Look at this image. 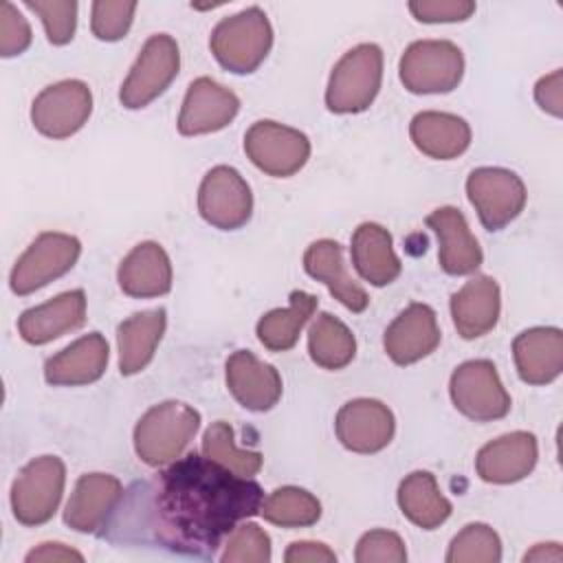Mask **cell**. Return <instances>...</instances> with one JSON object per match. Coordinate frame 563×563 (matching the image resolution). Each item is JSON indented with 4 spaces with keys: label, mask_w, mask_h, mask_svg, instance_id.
I'll list each match as a JSON object with an SVG mask.
<instances>
[{
    "label": "cell",
    "mask_w": 563,
    "mask_h": 563,
    "mask_svg": "<svg viewBox=\"0 0 563 563\" xmlns=\"http://www.w3.org/2000/svg\"><path fill=\"white\" fill-rule=\"evenodd\" d=\"M286 563H334L336 554L319 541H295L284 554Z\"/></svg>",
    "instance_id": "cell-43"
},
{
    "label": "cell",
    "mask_w": 563,
    "mask_h": 563,
    "mask_svg": "<svg viewBox=\"0 0 563 563\" xmlns=\"http://www.w3.org/2000/svg\"><path fill=\"white\" fill-rule=\"evenodd\" d=\"M167 314L163 308L143 310L117 328V345H119V372L123 376H132L143 372L152 358L154 352L165 334Z\"/></svg>",
    "instance_id": "cell-29"
},
{
    "label": "cell",
    "mask_w": 563,
    "mask_h": 563,
    "mask_svg": "<svg viewBox=\"0 0 563 563\" xmlns=\"http://www.w3.org/2000/svg\"><path fill=\"white\" fill-rule=\"evenodd\" d=\"M202 455L218 462L220 466L229 468L240 477H253L262 468V453L260 451H244L235 446L233 427L224 420H216L202 435Z\"/></svg>",
    "instance_id": "cell-34"
},
{
    "label": "cell",
    "mask_w": 563,
    "mask_h": 563,
    "mask_svg": "<svg viewBox=\"0 0 563 563\" xmlns=\"http://www.w3.org/2000/svg\"><path fill=\"white\" fill-rule=\"evenodd\" d=\"M539 460V444L530 431L504 433L486 442L475 457L479 479L488 484H515L532 473Z\"/></svg>",
    "instance_id": "cell-17"
},
{
    "label": "cell",
    "mask_w": 563,
    "mask_h": 563,
    "mask_svg": "<svg viewBox=\"0 0 563 563\" xmlns=\"http://www.w3.org/2000/svg\"><path fill=\"white\" fill-rule=\"evenodd\" d=\"M244 152L268 176L288 178L310 158V141L303 132L277 121H255L244 134Z\"/></svg>",
    "instance_id": "cell-11"
},
{
    "label": "cell",
    "mask_w": 563,
    "mask_h": 563,
    "mask_svg": "<svg viewBox=\"0 0 563 563\" xmlns=\"http://www.w3.org/2000/svg\"><path fill=\"white\" fill-rule=\"evenodd\" d=\"M119 288L134 299H152L172 290V262L158 242L136 244L119 264Z\"/></svg>",
    "instance_id": "cell-25"
},
{
    "label": "cell",
    "mask_w": 563,
    "mask_h": 563,
    "mask_svg": "<svg viewBox=\"0 0 563 563\" xmlns=\"http://www.w3.org/2000/svg\"><path fill=\"white\" fill-rule=\"evenodd\" d=\"M81 255V242L70 233L44 231L13 264L9 284L15 295H31L66 275Z\"/></svg>",
    "instance_id": "cell-8"
},
{
    "label": "cell",
    "mask_w": 563,
    "mask_h": 563,
    "mask_svg": "<svg viewBox=\"0 0 563 563\" xmlns=\"http://www.w3.org/2000/svg\"><path fill=\"white\" fill-rule=\"evenodd\" d=\"M466 196L488 231H501L526 207L523 180L504 167H477L466 178Z\"/></svg>",
    "instance_id": "cell-10"
},
{
    "label": "cell",
    "mask_w": 563,
    "mask_h": 563,
    "mask_svg": "<svg viewBox=\"0 0 563 563\" xmlns=\"http://www.w3.org/2000/svg\"><path fill=\"white\" fill-rule=\"evenodd\" d=\"M227 387L249 411H268L282 398V376L249 350H238L224 365Z\"/></svg>",
    "instance_id": "cell-20"
},
{
    "label": "cell",
    "mask_w": 563,
    "mask_h": 563,
    "mask_svg": "<svg viewBox=\"0 0 563 563\" xmlns=\"http://www.w3.org/2000/svg\"><path fill=\"white\" fill-rule=\"evenodd\" d=\"M449 563H499L501 539L486 523L464 526L451 541L446 552Z\"/></svg>",
    "instance_id": "cell-35"
},
{
    "label": "cell",
    "mask_w": 563,
    "mask_h": 563,
    "mask_svg": "<svg viewBox=\"0 0 563 563\" xmlns=\"http://www.w3.org/2000/svg\"><path fill=\"white\" fill-rule=\"evenodd\" d=\"M26 561H84V556L64 543H40L26 554Z\"/></svg>",
    "instance_id": "cell-44"
},
{
    "label": "cell",
    "mask_w": 563,
    "mask_h": 563,
    "mask_svg": "<svg viewBox=\"0 0 563 563\" xmlns=\"http://www.w3.org/2000/svg\"><path fill=\"white\" fill-rule=\"evenodd\" d=\"M273 46V26L260 7L222 18L209 37L216 62L233 73L249 75L260 68Z\"/></svg>",
    "instance_id": "cell-3"
},
{
    "label": "cell",
    "mask_w": 563,
    "mask_h": 563,
    "mask_svg": "<svg viewBox=\"0 0 563 563\" xmlns=\"http://www.w3.org/2000/svg\"><path fill=\"white\" fill-rule=\"evenodd\" d=\"M180 68V51L172 35L158 33L152 35L134 66L130 68L125 81L119 90V101L128 110H141L161 97L169 84L176 79Z\"/></svg>",
    "instance_id": "cell-7"
},
{
    "label": "cell",
    "mask_w": 563,
    "mask_h": 563,
    "mask_svg": "<svg viewBox=\"0 0 563 563\" xmlns=\"http://www.w3.org/2000/svg\"><path fill=\"white\" fill-rule=\"evenodd\" d=\"M262 501L264 490L255 479L240 477L207 455L187 453L123 493L99 534L209 559L238 523L260 515Z\"/></svg>",
    "instance_id": "cell-1"
},
{
    "label": "cell",
    "mask_w": 563,
    "mask_h": 563,
    "mask_svg": "<svg viewBox=\"0 0 563 563\" xmlns=\"http://www.w3.org/2000/svg\"><path fill=\"white\" fill-rule=\"evenodd\" d=\"M534 99L541 110H545L552 117L563 114V73L554 70L545 77H541L534 86Z\"/></svg>",
    "instance_id": "cell-42"
},
{
    "label": "cell",
    "mask_w": 563,
    "mask_h": 563,
    "mask_svg": "<svg viewBox=\"0 0 563 563\" xmlns=\"http://www.w3.org/2000/svg\"><path fill=\"white\" fill-rule=\"evenodd\" d=\"M92 112V92L79 79L46 86L31 106L33 128L48 139H68L79 132Z\"/></svg>",
    "instance_id": "cell-13"
},
{
    "label": "cell",
    "mask_w": 563,
    "mask_h": 563,
    "mask_svg": "<svg viewBox=\"0 0 563 563\" xmlns=\"http://www.w3.org/2000/svg\"><path fill=\"white\" fill-rule=\"evenodd\" d=\"M334 431L347 451L367 455L383 451L391 442L396 420L391 409L380 400L356 398L339 409Z\"/></svg>",
    "instance_id": "cell-14"
},
{
    "label": "cell",
    "mask_w": 563,
    "mask_h": 563,
    "mask_svg": "<svg viewBox=\"0 0 563 563\" xmlns=\"http://www.w3.org/2000/svg\"><path fill=\"white\" fill-rule=\"evenodd\" d=\"M383 81V51L376 44H358L350 48L332 68L325 106L334 114H356L367 110Z\"/></svg>",
    "instance_id": "cell-4"
},
{
    "label": "cell",
    "mask_w": 563,
    "mask_h": 563,
    "mask_svg": "<svg viewBox=\"0 0 563 563\" xmlns=\"http://www.w3.org/2000/svg\"><path fill=\"white\" fill-rule=\"evenodd\" d=\"M260 515L279 528H308L321 519V501L306 488L282 486L264 497Z\"/></svg>",
    "instance_id": "cell-33"
},
{
    "label": "cell",
    "mask_w": 563,
    "mask_h": 563,
    "mask_svg": "<svg viewBox=\"0 0 563 563\" xmlns=\"http://www.w3.org/2000/svg\"><path fill=\"white\" fill-rule=\"evenodd\" d=\"M303 271L328 286L330 295L347 310L363 312L369 303L365 288H361L347 273L343 249L336 240H317L303 253Z\"/></svg>",
    "instance_id": "cell-26"
},
{
    "label": "cell",
    "mask_w": 563,
    "mask_h": 563,
    "mask_svg": "<svg viewBox=\"0 0 563 563\" xmlns=\"http://www.w3.org/2000/svg\"><path fill=\"white\" fill-rule=\"evenodd\" d=\"M123 484L108 473H86L77 479L64 510V523L75 532H101L123 497Z\"/></svg>",
    "instance_id": "cell-16"
},
{
    "label": "cell",
    "mask_w": 563,
    "mask_h": 563,
    "mask_svg": "<svg viewBox=\"0 0 563 563\" xmlns=\"http://www.w3.org/2000/svg\"><path fill=\"white\" fill-rule=\"evenodd\" d=\"M86 323V292L66 290L40 306L24 310L18 319L20 336L31 345H44Z\"/></svg>",
    "instance_id": "cell-21"
},
{
    "label": "cell",
    "mask_w": 563,
    "mask_h": 563,
    "mask_svg": "<svg viewBox=\"0 0 563 563\" xmlns=\"http://www.w3.org/2000/svg\"><path fill=\"white\" fill-rule=\"evenodd\" d=\"M409 11L418 22L442 24V22H464L475 13V2L471 0H413Z\"/></svg>",
    "instance_id": "cell-41"
},
{
    "label": "cell",
    "mask_w": 563,
    "mask_h": 563,
    "mask_svg": "<svg viewBox=\"0 0 563 563\" xmlns=\"http://www.w3.org/2000/svg\"><path fill=\"white\" fill-rule=\"evenodd\" d=\"M66 466L57 455L31 460L11 486V510L22 526H42L53 519L64 495Z\"/></svg>",
    "instance_id": "cell-6"
},
{
    "label": "cell",
    "mask_w": 563,
    "mask_h": 563,
    "mask_svg": "<svg viewBox=\"0 0 563 563\" xmlns=\"http://www.w3.org/2000/svg\"><path fill=\"white\" fill-rule=\"evenodd\" d=\"M24 7L40 15L51 44L64 46L73 40L77 26L75 0H24Z\"/></svg>",
    "instance_id": "cell-37"
},
{
    "label": "cell",
    "mask_w": 563,
    "mask_h": 563,
    "mask_svg": "<svg viewBox=\"0 0 563 563\" xmlns=\"http://www.w3.org/2000/svg\"><path fill=\"white\" fill-rule=\"evenodd\" d=\"M398 75L413 95L451 92L464 77V55L449 40H420L405 48Z\"/></svg>",
    "instance_id": "cell-5"
},
{
    "label": "cell",
    "mask_w": 563,
    "mask_h": 563,
    "mask_svg": "<svg viewBox=\"0 0 563 563\" xmlns=\"http://www.w3.org/2000/svg\"><path fill=\"white\" fill-rule=\"evenodd\" d=\"M240 99L233 90L211 77H198L189 84L178 114L183 136H200L224 130L238 114Z\"/></svg>",
    "instance_id": "cell-15"
},
{
    "label": "cell",
    "mask_w": 563,
    "mask_h": 563,
    "mask_svg": "<svg viewBox=\"0 0 563 563\" xmlns=\"http://www.w3.org/2000/svg\"><path fill=\"white\" fill-rule=\"evenodd\" d=\"M202 220L220 231H235L251 220L253 194L242 174L229 165L211 167L198 189Z\"/></svg>",
    "instance_id": "cell-12"
},
{
    "label": "cell",
    "mask_w": 563,
    "mask_h": 563,
    "mask_svg": "<svg viewBox=\"0 0 563 563\" xmlns=\"http://www.w3.org/2000/svg\"><path fill=\"white\" fill-rule=\"evenodd\" d=\"M398 506L402 515L422 530H435L451 517V501L442 495L429 471L409 473L398 486Z\"/></svg>",
    "instance_id": "cell-30"
},
{
    "label": "cell",
    "mask_w": 563,
    "mask_h": 563,
    "mask_svg": "<svg viewBox=\"0 0 563 563\" xmlns=\"http://www.w3.org/2000/svg\"><path fill=\"white\" fill-rule=\"evenodd\" d=\"M222 563H268L271 561V537L253 521L238 523L227 537Z\"/></svg>",
    "instance_id": "cell-36"
},
{
    "label": "cell",
    "mask_w": 563,
    "mask_h": 563,
    "mask_svg": "<svg viewBox=\"0 0 563 563\" xmlns=\"http://www.w3.org/2000/svg\"><path fill=\"white\" fill-rule=\"evenodd\" d=\"M424 222L438 238V260L446 275H471L482 266V246L471 233L468 222L460 209L440 207L431 211Z\"/></svg>",
    "instance_id": "cell-19"
},
{
    "label": "cell",
    "mask_w": 563,
    "mask_h": 563,
    "mask_svg": "<svg viewBox=\"0 0 563 563\" xmlns=\"http://www.w3.org/2000/svg\"><path fill=\"white\" fill-rule=\"evenodd\" d=\"M501 312L499 284L488 275L468 279L457 292L451 295V317L462 339H479L488 334Z\"/></svg>",
    "instance_id": "cell-23"
},
{
    "label": "cell",
    "mask_w": 563,
    "mask_h": 563,
    "mask_svg": "<svg viewBox=\"0 0 563 563\" xmlns=\"http://www.w3.org/2000/svg\"><path fill=\"white\" fill-rule=\"evenodd\" d=\"M110 347L103 334L90 332L44 363V378L55 387H77L99 380L108 367Z\"/></svg>",
    "instance_id": "cell-22"
},
{
    "label": "cell",
    "mask_w": 563,
    "mask_h": 563,
    "mask_svg": "<svg viewBox=\"0 0 563 563\" xmlns=\"http://www.w3.org/2000/svg\"><path fill=\"white\" fill-rule=\"evenodd\" d=\"M383 345L396 365H411L440 345L435 310L427 303H409L385 330Z\"/></svg>",
    "instance_id": "cell-18"
},
{
    "label": "cell",
    "mask_w": 563,
    "mask_h": 563,
    "mask_svg": "<svg viewBox=\"0 0 563 563\" xmlns=\"http://www.w3.org/2000/svg\"><path fill=\"white\" fill-rule=\"evenodd\" d=\"M354 559L358 563H405L407 550L396 532L369 530L358 539Z\"/></svg>",
    "instance_id": "cell-39"
},
{
    "label": "cell",
    "mask_w": 563,
    "mask_h": 563,
    "mask_svg": "<svg viewBox=\"0 0 563 563\" xmlns=\"http://www.w3.org/2000/svg\"><path fill=\"white\" fill-rule=\"evenodd\" d=\"M563 550L559 543H539L530 552L523 554V561H561Z\"/></svg>",
    "instance_id": "cell-45"
},
{
    "label": "cell",
    "mask_w": 563,
    "mask_h": 563,
    "mask_svg": "<svg viewBox=\"0 0 563 563\" xmlns=\"http://www.w3.org/2000/svg\"><path fill=\"white\" fill-rule=\"evenodd\" d=\"M136 2L123 0H97L90 11V29L101 42H117L125 37L132 26Z\"/></svg>",
    "instance_id": "cell-38"
},
{
    "label": "cell",
    "mask_w": 563,
    "mask_h": 563,
    "mask_svg": "<svg viewBox=\"0 0 563 563\" xmlns=\"http://www.w3.org/2000/svg\"><path fill=\"white\" fill-rule=\"evenodd\" d=\"M308 354L323 369H343L356 354V339L339 317L321 312L308 330Z\"/></svg>",
    "instance_id": "cell-32"
},
{
    "label": "cell",
    "mask_w": 563,
    "mask_h": 563,
    "mask_svg": "<svg viewBox=\"0 0 563 563\" xmlns=\"http://www.w3.org/2000/svg\"><path fill=\"white\" fill-rule=\"evenodd\" d=\"M449 394L455 409L475 420L493 422L510 411V394L499 380L497 367L486 358H473L455 367L449 380Z\"/></svg>",
    "instance_id": "cell-9"
},
{
    "label": "cell",
    "mask_w": 563,
    "mask_h": 563,
    "mask_svg": "<svg viewBox=\"0 0 563 563\" xmlns=\"http://www.w3.org/2000/svg\"><path fill=\"white\" fill-rule=\"evenodd\" d=\"M512 358L523 383H552L563 369V332L550 325L523 330L512 341Z\"/></svg>",
    "instance_id": "cell-24"
},
{
    "label": "cell",
    "mask_w": 563,
    "mask_h": 563,
    "mask_svg": "<svg viewBox=\"0 0 563 563\" xmlns=\"http://www.w3.org/2000/svg\"><path fill=\"white\" fill-rule=\"evenodd\" d=\"M288 308L268 310L257 321V339L271 352H288L297 345L303 325L310 321L312 312L317 310V297L306 290L290 292Z\"/></svg>",
    "instance_id": "cell-31"
},
{
    "label": "cell",
    "mask_w": 563,
    "mask_h": 563,
    "mask_svg": "<svg viewBox=\"0 0 563 563\" xmlns=\"http://www.w3.org/2000/svg\"><path fill=\"white\" fill-rule=\"evenodd\" d=\"M409 136L424 156L435 161L457 158L471 145L468 123L457 114L438 110L418 112L409 123Z\"/></svg>",
    "instance_id": "cell-28"
},
{
    "label": "cell",
    "mask_w": 563,
    "mask_h": 563,
    "mask_svg": "<svg viewBox=\"0 0 563 563\" xmlns=\"http://www.w3.org/2000/svg\"><path fill=\"white\" fill-rule=\"evenodd\" d=\"M31 26L26 18L11 4L2 2L0 7V55L15 57L31 46Z\"/></svg>",
    "instance_id": "cell-40"
},
{
    "label": "cell",
    "mask_w": 563,
    "mask_h": 563,
    "mask_svg": "<svg viewBox=\"0 0 563 563\" xmlns=\"http://www.w3.org/2000/svg\"><path fill=\"white\" fill-rule=\"evenodd\" d=\"M200 413L178 400H165L147 409L134 427V451L147 466L161 468L178 457L194 440Z\"/></svg>",
    "instance_id": "cell-2"
},
{
    "label": "cell",
    "mask_w": 563,
    "mask_h": 563,
    "mask_svg": "<svg viewBox=\"0 0 563 563\" xmlns=\"http://www.w3.org/2000/svg\"><path fill=\"white\" fill-rule=\"evenodd\" d=\"M350 255L361 279L376 288L396 282L402 271L391 244V233L376 222H363L354 229Z\"/></svg>",
    "instance_id": "cell-27"
}]
</instances>
